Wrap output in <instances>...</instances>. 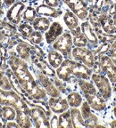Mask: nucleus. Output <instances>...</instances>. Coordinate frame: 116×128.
I'll return each mask as SVG.
<instances>
[{
  "label": "nucleus",
  "instance_id": "40",
  "mask_svg": "<svg viewBox=\"0 0 116 128\" xmlns=\"http://www.w3.org/2000/svg\"><path fill=\"white\" fill-rule=\"evenodd\" d=\"M0 87L1 89L4 90H11L12 89V86H11L10 80L9 78L6 75V73H5L4 70H0Z\"/></svg>",
  "mask_w": 116,
  "mask_h": 128
},
{
  "label": "nucleus",
  "instance_id": "37",
  "mask_svg": "<svg viewBox=\"0 0 116 128\" xmlns=\"http://www.w3.org/2000/svg\"><path fill=\"white\" fill-rule=\"evenodd\" d=\"M72 41H73V46L75 47H87L88 46V39L82 33V31L75 36H72Z\"/></svg>",
  "mask_w": 116,
  "mask_h": 128
},
{
  "label": "nucleus",
  "instance_id": "29",
  "mask_svg": "<svg viewBox=\"0 0 116 128\" xmlns=\"http://www.w3.org/2000/svg\"><path fill=\"white\" fill-rule=\"evenodd\" d=\"M78 84L80 86L83 95H89V94H97L96 86L91 82H88V80L85 79H78Z\"/></svg>",
  "mask_w": 116,
  "mask_h": 128
},
{
  "label": "nucleus",
  "instance_id": "2",
  "mask_svg": "<svg viewBox=\"0 0 116 128\" xmlns=\"http://www.w3.org/2000/svg\"><path fill=\"white\" fill-rule=\"evenodd\" d=\"M0 105L12 106L15 110H23L30 108L25 100L15 91L0 89Z\"/></svg>",
  "mask_w": 116,
  "mask_h": 128
},
{
  "label": "nucleus",
  "instance_id": "57",
  "mask_svg": "<svg viewBox=\"0 0 116 128\" xmlns=\"http://www.w3.org/2000/svg\"><path fill=\"white\" fill-rule=\"evenodd\" d=\"M113 1H114V2H116V0H113Z\"/></svg>",
  "mask_w": 116,
  "mask_h": 128
},
{
  "label": "nucleus",
  "instance_id": "8",
  "mask_svg": "<svg viewBox=\"0 0 116 128\" xmlns=\"http://www.w3.org/2000/svg\"><path fill=\"white\" fill-rule=\"evenodd\" d=\"M35 73H36L37 79H38L40 86L46 91V94H48L50 97H60L61 92L58 91V89L55 87V86L50 78H48V76L44 73H42L40 70H36Z\"/></svg>",
  "mask_w": 116,
  "mask_h": 128
},
{
  "label": "nucleus",
  "instance_id": "45",
  "mask_svg": "<svg viewBox=\"0 0 116 128\" xmlns=\"http://www.w3.org/2000/svg\"><path fill=\"white\" fill-rule=\"evenodd\" d=\"M108 14L111 16H114L116 14V2H113L112 4H110L109 6V10H108Z\"/></svg>",
  "mask_w": 116,
  "mask_h": 128
},
{
  "label": "nucleus",
  "instance_id": "11",
  "mask_svg": "<svg viewBox=\"0 0 116 128\" xmlns=\"http://www.w3.org/2000/svg\"><path fill=\"white\" fill-rule=\"evenodd\" d=\"M26 8L25 4L22 1H17L15 2L7 11L6 14V19L8 22H10L11 23L17 25L20 24L21 20H22V14L24 9Z\"/></svg>",
  "mask_w": 116,
  "mask_h": 128
},
{
  "label": "nucleus",
  "instance_id": "23",
  "mask_svg": "<svg viewBox=\"0 0 116 128\" xmlns=\"http://www.w3.org/2000/svg\"><path fill=\"white\" fill-rule=\"evenodd\" d=\"M6 75L8 76V78H9V80H10L11 86H12L13 89H14V90L15 91L17 94H20L22 98H24V97H28L30 100H32V99L30 97V95H29V94L25 92V90H24L23 88L22 87L20 82H19V80L17 79V78H16V76L14 75V72H13V70L8 68V70H6Z\"/></svg>",
  "mask_w": 116,
  "mask_h": 128
},
{
  "label": "nucleus",
  "instance_id": "22",
  "mask_svg": "<svg viewBox=\"0 0 116 128\" xmlns=\"http://www.w3.org/2000/svg\"><path fill=\"white\" fill-rule=\"evenodd\" d=\"M16 52L18 54L20 58L29 62L30 59L31 58L32 44L30 42L27 43L26 41H22L20 39L17 46H16Z\"/></svg>",
  "mask_w": 116,
  "mask_h": 128
},
{
  "label": "nucleus",
  "instance_id": "36",
  "mask_svg": "<svg viewBox=\"0 0 116 128\" xmlns=\"http://www.w3.org/2000/svg\"><path fill=\"white\" fill-rule=\"evenodd\" d=\"M18 30L21 33V36H22V38L27 39L31 35L32 32L34 31V28H33V27H32V25L30 23L24 22L19 25Z\"/></svg>",
  "mask_w": 116,
  "mask_h": 128
},
{
  "label": "nucleus",
  "instance_id": "20",
  "mask_svg": "<svg viewBox=\"0 0 116 128\" xmlns=\"http://www.w3.org/2000/svg\"><path fill=\"white\" fill-rule=\"evenodd\" d=\"M31 60L32 62L38 67V68L40 71L44 73L45 75H46L47 76H51V78H54L56 75V71H54V68L47 64V62L42 58H39L38 56L35 55V54H32L31 55Z\"/></svg>",
  "mask_w": 116,
  "mask_h": 128
},
{
  "label": "nucleus",
  "instance_id": "43",
  "mask_svg": "<svg viewBox=\"0 0 116 128\" xmlns=\"http://www.w3.org/2000/svg\"><path fill=\"white\" fill-rule=\"evenodd\" d=\"M43 4L51 6V7H55V8L61 7L60 0H43Z\"/></svg>",
  "mask_w": 116,
  "mask_h": 128
},
{
  "label": "nucleus",
  "instance_id": "35",
  "mask_svg": "<svg viewBox=\"0 0 116 128\" xmlns=\"http://www.w3.org/2000/svg\"><path fill=\"white\" fill-rule=\"evenodd\" d=\"M111 43H107V42H104V43H101L99 44V46L93 51V54H94L95 56V59L96 60H98L99 57L104 54H107L110 50V47H111Z\"/></svg>",
  "mask_w": 116,
  "mask_h": 128
},
{
  "label": "nucleus",
  "instance_id": "56",
  "mask_svg": "<svg viewBox=\"0 0 116 128\" xmlns=\"http://www.w3.org/2000/svg\"><path fill=\"white\" fill-rule=\"evenodd\" d=\"M112 106H116V98L113 100V104H112Z\"/></svg>",
  "mask_w": 116,
  "mask_h": 128
},
{
  "label": "nucleus",
  "instance_id": "9",
  "mask_svg": "<svg viewBox=\"0 0 116 128\" xmlns=\"http://www.w3.org/2000/svg\"><path fill=\"white\" fill-rule=\"evenodd\" d=\"M102 72L109 78L112 84L116 82V65L112 62L107 54L100 56L98 59Z\"/></svg>",
  "mask_w": 116,
  "mask_h": 128
},
{
  "label": "nucleus",
  "instance_id": "32",
  "mask_svg": "<svg viewBox=\"0 0 116 128\" xmlns=\"http://www.w3.org/2000/svg\"><path fill=\"white\" fill-rule=\"evenodd\" d=\"M67 102L71 108H79L83 102L82 96L77 92H72L67 95Z\"/></svg>",
  "mask_w": 116,
  "mask_h": 128
},
{
  "label": "nucleus",
  "instance_id": "41",
  "mask_svg": "<svg viewBox=\"0 0 116 128\" xmlns=\"http://www.w3.org/2000/svg\"><path fill=\"white\" fill-rule=\"evenodd\" d=\"M53 83H54V84L55 86V87L58 89V91L60 92H62V94H66V88L65 86H64V84H63V80L60 79V78H55V76H54L53 78Z\"/></svg>",
  "mask_w": 116,
  "mask_h": 128
},
{
  "label": "nucleus",
  "instance_id": "1",
  "mask_svg": "<svg viewBox=\"0 0 116 128\" xmlns=\"http://www.w3.org/2000/svg\"><path fill=\"white\" fill-rule=\"evenodd\" d=\"M8 65L19 80L22 87L30 95V98L36 100H45L46 98V91L40 86V84L38 86L34 79L25 60L13 54L8 60Z\"/></svg>",
  "mask_w": 116,
  "mask_h": 128
},
{
  "label": "nucleus",
  "instance_id": "15",
  "mask_svg": "<svg viewBox=\"0 0 116 128\" xmlns=\"http://www.w3.org/2000/svg\"><path fill=\"white\" fill-rule=\"evenodd\" d=\"M84 97L87 102H88V103L89 104V106L91 107V108L96 110V111H104L107 108L106 100L103 98L100 94H98V92L95 94L85 95Z\"/></svg>",
  "mask_w": 116,
  "mask_h": 128
},
{
  "label": "nucleus",
  "instance_id": "54",
  "mask_svg": "<svg viewBox=\"0 0 116 128\" xmlns=\"http://www.w3.org/2000/svg\"><path fill=\"white\" fill-rule=\"evenodd\" d=\"M4 38H5V36L2 34V33H1V32H0V43L3 42V40H4Z\"/></svg>",
  "mask_w": 116,
  "mask_h": 128
},
{
  "label": "nucleus",
  "instance_id": "48",
  "mask_svg": "<svg viewBox=\"0 0 116 128\" xmlns=\"http://www.w3.org/2000/svg\"><path fill=\"white\" fill-rule=\"evenodd\" d=\"M15 2H16V0H4V4H6L7 7H11Z\"/></svg>",
  "mask_w": 116,
  "mask_h": 128
},
{
  "label": "nucleus",
  "instance_id": "18",
  "mask_svg": "<svg viewBox=\"0 0 116 128\" xmlns=\"http://www.w3.org/2000/svg\"><path fill=\"white\" fill-rule=\"evenodd\" d=\"M48 105L51 111L55 114H61L63 112L69 110V104L66 99H62L60 97H50L48 100Z\"/></svg>",
  "mask_w": 116,
  "mask_h": 128
},
{
  "label": "nucleus",
  "instance_id": "50",
  "mask_svg": "<svg viewBox=\"0 0 116 128\" xmlns=\"http://www.w3.org/2000/svg\"><path fill=\"white\" fill-rule=\"evenodd\" d=\"M113 2H114L113 0H104V4H108V6L112 4Z\"/></svg>",
  "mask_w": 116,
  "mask_h": 128
},
{
  "label": "nucleus",
  "instance_id": "19",
  "mask_svg": "<svg viewBox=\"0 0 116 128\" xmlns=\"http://www.w3.org/2000/svg\"><path fill=\"white\" fill-rule=\"evenodd\" d=\"M37 14L38 16H45L48 18H57L63 14V11L61 8L51 7L45 4H41L36 7Z\"/></svg>",
  "mask_w": 116,
  "mask_h": 128
},
{
  "label": "nucleus",
  "instance_id": "3",
  "mask_svg": "<svg viewBox=\"0 0 116 128\" xmlns=\"http://www.w3.org/2000/svg\"><path fill=\"white\" fill-rule=\"evenodd\" d=\"M93 83L96 86V89L98 90V92L102 96L103 98L107 102L112 98V83L105 75L97 74V73H92L91 78Z\"/></svg>",
  "mask_w": 116,
  "mask_h": 128
},
{
  "label": "nucleus",
  "instance_id": "13",
  "mask_svg": "<svg viewBox=\"0 0 116 128\" xmlns=\"http://www.w3.org/2000/svg\"><path fill=\"white\" fill-rule=\"evenodd\" d=\"M80 28H81L82 33L84 34V36L88 39L89 47L91 49L97 47L99 46V41H98V38L96 35V32H95L93 27L91 26V24L89 23V22L88 20H83L81 25H80Z\"/></svg>",
  "mask_w": 116,
  "mask_h": 128
},
{
  "label": "nucleus",
  "instance_id": "16",
  "mask_svg": "<svg viewBox=\"0 0 116 128\" xmlns=\"http://www.w3.org/2000/svg\"><path fill=\"white\" fill-rule=\"evenodd\" d=\"M63 33H64V27L61 25L60 22H54L53 23H51L49 28L46 30L45 34L46 44H53Z\"/></svg>",
  "mask_w": 116,
  "mask_h": 128
},
{
  "label": "nucleus",
  "instance_id": "26",
  "mask_svg": "<svg viewBox=\"0 0 116 128\" xmlns=\"http://www.w3.org/2000/svg\"><path fill=\"white\" fill-rule=\"evenodd\" d=\"M47 59L49 65L52 67L53 68H57L60 67V65L64 62V55L58 51L54 50H49L47 54Z\"/></svg>",
  "mask_w": 116,
  "mask_h": 128
},
{
  "label": "nucleus",
  "instance_id": "30",
  "mask_svg": "<svg viewBox=\"0 0 116 128\" xmlns=\"http://www.w3.org/2000/svg\"><path fill=\"white\" fill-rule=\"evenodd\" d=\"M0 116L6 122L14 120L16 118V110L12 106L0 107Z\"/></svg>",
  "mask_w": 116,
  "mask_h": 128
},
{
  "label": "nucleus",
  "instance_id": "39",
  "mask_svg": "<svg viewBox=\"0 0 116 128\" xmlns=\"http://www.w3.org/2000/svg\"><path fill=\"white\" fill-rule=\"evenodd\" d=\"M43 38H44V36H43L42 32L41 31H38V30H34L32 32L31 35L29 36V38H27V41L30 42L31 44H40L43 42Z\"/></svg>",
  "mask_w": 116,
  "mask_h": 128
},
{
  "label": "nucleus",
  "instance_id": "4",
  "mask_svg": "<svg viewBox=\"0 0 116 128\" xmlns=\"http://www.w3.org/2000/svg\"><path fill=\"white\" fill-rule=\"evenodd\" d=\"M72 35L71 32H64L53 43V49L58 51L63 54L64 57H71L72 51Z\"/></svg>",
  "mask_w": 116,
  "mask_h": 128
},
{
  "label": "nucleus",
  "instance_id": "38",
  "mask_svg": "<svg viewBox=\"0 0 116 128\" xmlns=\"http://www.w3.org/2000/svg\"><path fill=\"white\" fill-rule=\"evenodd\" d=\"M99 15H100V12H97L94 10H90L88 12V20L89 22V23L91 24V26L93 27L94 30L98 28H101L100 27V22H99Z\"/></svg>",
  "mask_w": 116,
  "mask_h": 128
},
{
  "label": "nucleus",
  "instance_id": "44",
  "mask_svg": "<svg viewBox=\"0 0 116 128\" xmlns=\"http://www.w3.org/2000/svg\"><path fill=\"white\" fill-rule=\"evenodd\" d=\"M50 123V127L52 128H57L59 127V121H58V116H53L51 120L49 121Z\"/></svg>",
  "mask_w": 116,
  "mask_h": 128
},
{
  "label": "nucleus",
  "instance_id": "17",
  "mask_svg": "<svg viewBox=\"0 0 116 128\" xmlns=\"http://www.w3.org/2000/svg\"><path fill=\"white\" fill-rule=\"evenodd\" d=\"M99 22L102 30L107 34H116V26L112 17L108 12H101L99 15Z\"/></svg>",
  "mask_w": 116,
  "mask_h": 128
},
{
  "label": "nucleus",
  "instance_id": "27",
  "mask_svg": "<svg viewBox=\"0 0 116 128\" xmlns=\"http://www.w3.org/2000/svg\"><path fill=\"white\" fill-rule=\"evenodd\" d=\"M64 22L70 31L76 28L80 25L79 18L71 10L66 11L65 14H64Z\"/></svg>",
  "mask_w": 116,
  "mask_h": 128
},
{
  "label": "nucleus",
  "instance_id": "24",
  "mask_svg": "<svg viewBox=\"0 0 116 128\" xmlns=\"http://www.w3.org/2000/svg\"><path fill=\"white\" fill-rule=\"evenodd\" d=\"M31 25H32V27H33V28H34V30L46 32V30L49 28V27H50L51 20L48 17L38 16L34 20V22L31 23Z\"/></svg>",
  "mask_w": 116,
  "mask_h": 128
},
{
  "label": "nucleus",
  "instance_id": "5",
  "mask_svg": "<svg viewBox=\"0 0 116 128\" xmlns=\"http://www.w3.org/2000/svg\"><path fill=\"white\" fill-rule=\"evenodd\" d=\"M72 56L75 60L81 62L90 68H93L96 62L93 51L87 47H74L72 51Z\"/></svg>",
  "mask_w": 116,
  "mask_h": 128
},
{
  "label": "nucleus",
  "instance_id": "6",
  "mask_svg": "<svg viewBox=\"0 0 116 128\" xmlns=\"http://www.w3.org/2000/svg\"><path fill=\"white\" fill-rule=\"evenodd\" d=\"M70 8V10L79 18V20H88L89 8L85 0H60Z\"/></svg>",
  "mask_w": 116,
  "mask_h": 128
},
{
  "label": "nucleus",
  "instance_id": "7",
  "mask_svg": "<svg viewBox=\"0 0 116 128\" xmlns=\"http://www.w3.org/2000/svg\"><path fill=\"white\" fill-rule=\"evenodd\" d=\"M30 116L34 126L37 128H49L50 123L48 116L41 108L38 106H33L30 108Z\"/></svg>",
  "mask_w": 116,
  "mask_h": 128
},
{
  "label": "nucleus",
  "instance_id": "46",
  "mask_svg": "<svg viewBox=\"0 0 116 128\" xmlns=\"http://www.w3.org/2000/svg\"><path fill=\"white\" fill-rule=\"evenodd\" d=\"M0 54H1V59H6V55H7V51L4 46H0Z\"/></svg>",
  "mask_w": 116,
  "mask_h": 128
},
{
  "label": "nucleus",
  "instance_id": "34",
  "mask_svg": "<svg viewBox=\"0 0 116 128\" xmlns=\"http://www.w3.org/2000/svg\"><path fill=\"white\" fill-rule=\"evenodd\" d=\"M58 121H59V127H63V128L72 127L70 110H67L66 111L61 113L60 116H58Z\"/></svg>",
  "mask_w": 116,
  "mask_h": 128
},
{
  "label": "nucleus",
  "instance_id": "21",
  "mask_svg": "<svg viewBox=\"0 0 116 128\" xmlns=\"http://www.w3.org/2000/svg\"><path fill=\"white\" fill-rule=\"evenodd\" d=\"M16 123L20 127H31V118L30 116V108L23 110H16Z\"/></svg>",
  "mask_w": 116,
  "mask_h": 128
},
{
  "label": "nucleus",
  "instance_id": "51",
  "mask_svg": "<svg viewBox=\"0 0 116 128\" xmlns=\"http://www.w3.org/2000/svg\"><path fill=\"white\" fill-rule=\"evenodd\" d=\"M112 94H116V82L112 84Z\"/></svg>",
  "mask_w": 116,
  "mask_h": 128
},
{
  "label": "nucleus",
  "instance_id": "52",
  "mask_svg": "<svg viewBox=\"0 0 116 128\" xmlns=\"http://www.w3.org/2000/svg\"><path fill=\"white\" fill-rule=\"evenodd\" d=\"M2 4H3L2 0H0V15H1V14H3V12H4V11H3V8H2Z\"/></svg>",
  "mask_w": 116,
  "mask_h": 128
},
{
  "label": "nucleus",
  "instance_id": "31",
  "mask_svg": "<svg viewBox=\"0 0 116 128\" xmlns=\"http://www.w3.org/2000/svg\"><path fill=\"white\" fill-rule=\"evenodd\" d=\"M95 32H96V35L98 38V41H99V44L101 43H113L116 40V34H107L105 32H104L102 30L101 28H98L94 30Z\"/></svg>",
  "mask_w": 116,
  "mask_h": 128
},
{
  "label": "nucleus",
  "instance_id": "47",
  "mask_svg": "<svg viewBox=\"0 0 116 128\" xmlns=\"http://www.w3.org/2000/svg\"><path fill=\"white\" fill-rule=\"evenodd\" d=\"M7 124H6V127H13V128H16V127H20V126H18V124L16 123V121L15 122H14L13 120H11V121H7Z\"/></svg>",
  "mask_w": 116,
  "mask_h": 128
},
{
  "label": "nucleus",
  "instance_id": "25",
  "mask_svg": "<svg viewBox=\"0 0 116 128\" xmlns=\"http://www.w3.org/2000/svg\"><path fill=\"white\" fill-rule=\"evenodd\" d=\"M71 111V118H72V127L75 128H84L87 127L83 116L81 115V112L78 108H72Z\"/></svg>",
  "mask_w": 116,
  "mask_h": 128
},
{
  "label": "nucleus",
  "instance_id": "12",
  "mask_svg": "<svg viewBox=\"0 0 116 128\" xmlns=\"http://www.w3.org/2000/svg\"><path fill=\"white\" fill-rule=\"evenodd\" d=\"M74 60L71 59H66L63 62L59 68H56V75L60 79L64 82H71L75 79V76H72V65Z\"/></svg>",
  "mask_w": 116,
  "mask_h": 128
},
{
  "label": "nucleus",
  "instance_id": "53",
  "mask_svg": "<svg viewBox=\"0 0 116 128\" xmlns=\"http://www.w3.org/2000/svg\"><path fill=\"white\" fill-rule=\"evenodd\" d=\"M112 113H113L114 118H116V106H112Z\"/></svg>",
  "mask_w": 116,
  "mask_h": 128
},
{
  "label": "nucleus",
  "instance_id": "14",
  "mask_svg": "<svg viewBox=\"0 0 116 128\" xmlns=\"http://www.w3.org/2000/svg\"><path fill=\"white\" fill-rule=\"evenodd\" d=\"M92 73V68H88L81 62L74 60L73 65H72V76H75L78 79L89 80L91 78Z\"/></svg>",
  "mask_w": 116,
  "mask_h": 128
},
{
  "label": "nucleus",
  "instance_id": "55",
  "mask_svg": "<svg viewBox=\"0 0 116 128\" xmlns=\"http://www.w3.org/2000/svg\"><path fill=\"white\" fill-rule=\"evenodd\" d=\"M112 19H113L114 24H115V26H116V14H115L114 16H112Z\"/></svg>",
  "mask_w": 116,
  "mask_h": 128
},
{
  "label": "nucleus",
  "instance_id": "33",
  "mask_svg": "<svg viewBox=\"0 0 116 128\" xmlns=\"http://www.w3.org/2000/svg\"><path fill=\"white\" fill-rule=\"evenodd\" d=\"M38 16V14H37L36 8L32 7V6H27V7L24 9L23 12H22V18L24 22H29V23L31 24Z\"/></svg>",
  "mask_w": 116,
  "mask_h": 128
},
{
  "label": "nucleus",
  "instance_id": "42",
  "mask_svg": "<svg viewBox=\"0 0 116 128\" xmlns=\"http://www.w3.org/2000/svg\"><path fill=\"white\" fill-rule=\"evenodd\" d=\"M107 55L110 57V59L112 60V62L116 65V40L113 43H112L111 47H110V50H109Z\"/></svg>",
  "mask_w": 116,
  "mask_h": 128
},
{
  "label": "nucleus",
  "instance_id": "10",
  "mask_svg": "<svg viewBox=\"0 0 116 128\" xmlns=\"http://www.w3.org/2000/svg\"><path fill=\"white\" fill-rule=\"evenodd\" d=\"M80 112L83 116L85 123H86L87 127H102V124H98V118L95 113H93L91 110V107L88 103L87 100L81 103V108Z\"/></svg>",
  "mask_w": 116,
  "mask_h": 128
},
{
  "label": "nucleus",
  "instance_id": "28",
  "mask_svg": "<svg viewBox=\"0 0 116 128\" xmlns=\"http://www.w3.org/2000/svg\"><path fill=\"white\" fill-rule=\"evenodd\" d=\"M0 32L6 38H14L18 34L17 28L14 26V24L11 23L10 22H4V20L0 25Z\"/></svg>",
  "mask_w": 116,
  "mask_h": 128
},
{
  "label": "nucleus",
  "instance_id": "49",
  "mask_svg": "<svg viewBox=\"0 0 116 128\" xmlns=\"http://www.w3.org/2000/svg\"><path fill=\"white\" fill-rule=\"evenodd\" d=\"M109 126H110L111 127H116V119L111 120L110 123H109Z\"/></svg>",
  "mask_w": 116,
  "mask_h": 128
}]
</instances>
